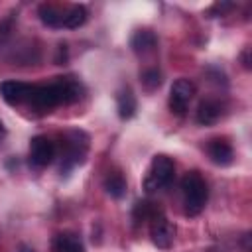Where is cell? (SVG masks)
Returning a JSON list of instances; mask_svg holds the SVG:
<instances>
[{
	"instance_id": "1",
	"label": "cell",
	"mask_w": 252,
	"mask_h": 252,
	"mask_svg": "<svg viewBox=\"0 0 252 252\" xmlns=\"http://www.w3.org/2000/svg\"><path fill=\"white\" fill-rule=\"evenodd\" d=\"M83 96V85L73 77H57L47 85H32L26 104L35 110H51L61 104H73Z\"/></svg>"
},
{
	"instance_id": "2",
	"label": "cell",
	"mask_w": 252,
	"mask_h": 252,
	"mask_svg": "<svg viewBox=\"0 0 252 252\" xmlns=\"http://www.w3.org/2000/svg\"><path fill=\"white\" fill-rule=\"evenodd\" d=\"M89 150V134L83 130H67L61 136L59 154H61V171H69L85 161Z\"/></svg>"
},
{
	"instance_id": "3",
	"label": "cell",
	"mask_w": 252,
	"mask_h": 252,
	"mask_svg": "<svg viewBox=\"0 0 252 252\" xmlns=\"http://www.w3.org/2000/svg\"><path fill=\"white\" fill-rule=\"evenodd\" d=\"M181 193H183V205H185V215L195 217L199 215L209 199V189L199 171H187L185 177L181 179Z\"/></svg>"
},
{
	"instance_id": "4",
	"label": "cell",
	"mask_w": 252,
	"mask_h": 252,
	"mask_svg": "<svg viewBox=\"0 0 252 252\" xmlns=\"http://www.w3.org/2000/svg\"><path fill=\"white\" fill-rule=\"evenodd\" d=\"M173 177H175L173 159L165 154H158L152 158V163L144 177V189H146V193H156L159 189H165L173 181Z\"/></svg>"
},
{
	"instance_id": "5",
	"label": "cell",
	"mask_w": 252,
	"mask_h": 252,
	"mask_svg": "<svg viewBox=\"0 0 252 252\" xmlns=\"http://www.w3.org/2000/svg\"><path fill=\"white\" fill-rule=\"evenodd\" d=\"M150 236H152V242L158 246V248H171L173 242H175V224L163 215V211L156 213L150 220Z\"/></svg>"
},
{
	"instance_id": "6",
	"label": "cell",
	"mask_w": 252,
	"mask_h": 252,
	"mask_svg": "<svg viewBox=\"0 0 252 252\" xmlns=\"http://www.w3.org/2000/svg\"><path fill=\"white\" fill-rule=\"evenodd\" d=\"M193 94H195V85L189 79H183V77L177 79L171 85V91H169V108H171V112L177 114V116L185 114Z\"/></svg>"
},
{
	"instance_id": "7",
	"label": "cell",
	"mask_w": 252,
	"mask_h": 252,
	"mask_svg": "<svg viewBox=\"0 0 252 252\" xmlns=\"http://www.w3.org/2000/svg\"><path fill=\"white\" fill-rule=\"evenodd\" d=\"M57 156V146L47 136H33L30 142V163L33 167H45Z\"/></svg>"
},
{
	"instance_id": "8",
	"label": "cell",
	"mask_w": 252,
	"mask_h": 252,
	"mask_svg": "<svg viewBox=\"0 0 252 252\" xmlns=\"http://www.w3.org/2000/svg\"><path fill=\"white\" fill-rule=\"evenodd\" d=\"M30 87L28 83H22V81H4L0 83V94L2 98L16 106V104H24L28 100V94H30Z\"/></svg>"
},
{
	"instance_id": "9",
	"label": "cell",
	"mask_w": 252,
	"mask_h": 252,
	"mask_svg": "<svg viewBox=\"0 0 252 252\" xmlns=\"http://www.w3.org/2000/svg\"><path fill=\"white\" fill-rule=\"evenodd\" d=\"M207 152H209V158L213 163L217 165H228L232 163V158H234V152H232V146L228 140L224 138H215L207 144Z\"/></svg>"
},
{
	"instance_id": "10",
	"label": "cell",
	"mask_w": 252,
	"mask_h": 252,
	"mask_svg": "<svg viewBox=\"0 0 252 252\" xmlns=\"http://www.w3.org/2000/svg\"><path fill=\"white\" fill-rule=\"evenodd\" d=\"M220 114H222L220 102L215 100V98H205V100L199 102L195 118H197V122H199L201 126H211V124H215V122L220 118Z\"/></svg>"
},
{
	"instance_id": "11",
	"label": "cell",
	"mask_w": 252,
	"mask_h": 252,
	"mask_svg": "<svg viewBox=\"0 0 252 252\" xmlns=\"http://www.w3.org/2000/svg\"><path fill=\"white\" fill-rule=\"evenodd\" d=\"M156 45H158V37H156V33L152 30H138L130 39V47L138 55L152 53L156 49Z\"/></svg>"
},
{
	"instance_id": "12",
	"label": "cell",
	"mask_w": 252,
	"mask_h": 252,
	"mask_svg": "<svg viewBox=\"0 0 252 252\" xmlns=\"http://www.w3.org/2000/svg\"><path fill=\"white\" fill-rule=\"evenodd\" d=\"M37 14H39V20L49 26V28H63L65 24V14L67 10H63L61 6H55V4H41L37 8Z\"/></svg>"
},
{
	"instance_id": "13",
	"label": "cell",
	"mask_w": 252,
	"mask_h": 252,
	"mask_svg": "<svg viewBox=\"0 0 252 252\" xmlns=\"http://www.w3.org/2000/svg\"><path fill=\"white\" fill-rule=\"evenodd\" d=\"M136 96L132 93L130 87H122L116 94V108H118V116L122 120H128L136 114Z\"/></svg>"
},
{
	"instance_id": "14",
	"label": "cell",
	"mask_w": 252,
	"mask_h": 252,
	"mask_svg": "<svg viewBox=\"0 0 252 252\" xmlns=\"http://www.w3.org/2000/svg\"><path fill=\"white\" fill-rule=\"evenodd\" d=\"M53 252H85L83 242L73 232H59L53 238Z\"/></svg>"
},
{
	"instance_id": "15",
	"label": "cell",
	"mask_w": 252,
	"mask_h": 252,
	"mask_svg": "<svg viewBox=\"0 0 252 252\" xmlns=\"http://www.w3.org/2000/svg\"><path fill=\"white\" fill-rule=\"evenodd\" d=\"M104 191L114 199H122L126 195V179H124V175L118 173V171L108 173L104 177Z\"/></svg>"
},
{
	"instance_id": "16",
	"label": "cell",
	"mask_w": 252,
	"mask_h": 252,
	"mask_svg": "<svg viewBox=\"0 0 252 252\" xmlns=\"http://www.w3.org/2000/svg\"><path fill=\"white\" fill-rule=\"evenodd\" d=\"M87 16H89V10L83 6V4H77V6H71L65 14V24L63 28H69V30H75L79 26H83L87 22Z\"/></svg>"
},
{
	"instance_id": "17",
	"label": "cell",
	"mask_w": 252,
	"mask_h": 252,
	"mask_svg": "<svg viewBox=\"0 0 252 252\" xmlns=\"http://www.w3.org/2000/svg\"><path fill=\"white\" fill-rule=\"evenodd\" d=\"M161 209L156 205V203H150V201H140L136 203L134 207V219L140 222V220H150L156 213H159Z\"/></svg>"
},
{
	"instance_id": "18",
	"label": "cell",
	"mask_w": 252,
	"mask_h": 252,
	"mask_svg": "<svg viewBox=\"0 0 252 252\" xmlns=\"http://www.w3.org/2000/svg\"><path fill=\"white\" fill-rule=\"evenodd\" d=\"M142 85L146 91H156L161 85V73L158 69H148L142 73Z\"/></svg>"
},
{
	"instance_id": "19",
	"label": "cell",
	"mask_w": 252,
	"mask_h": 252,
	"mask_svg": "<svg viewBox=\"0 0 252 252\" xmlns=\"http://www.w3.org/2000/svg\"><path fill=\"white\" fill-rule=\"evenodd\" d=\"M4 136H6V128H4V124L0 122V144H2V140H4Z\"/></svg>"
},
{
	"instance_id": "20",
	"label": "cell",
	"mask_w": 252,
	"mask_h": 252,
	"mask_svg": "<svg viewBox=\"0 0 252 252\" xmlns=\"http://www.w3.org/2000/svg\"><path fill=\"white\" fill-rule=\"evenodd\" d=\"M22 252H33V250H30V248H22Z\"/></svg>"
}]
</instances>
